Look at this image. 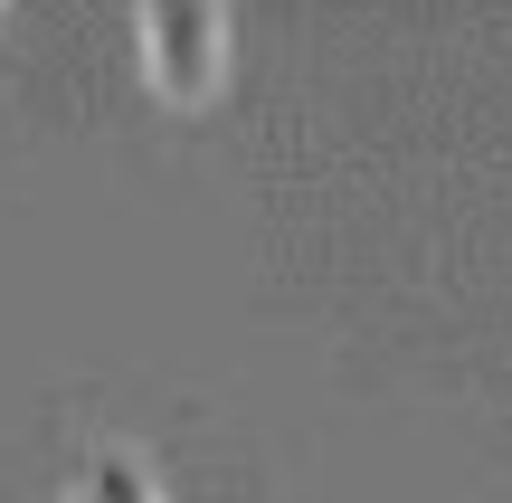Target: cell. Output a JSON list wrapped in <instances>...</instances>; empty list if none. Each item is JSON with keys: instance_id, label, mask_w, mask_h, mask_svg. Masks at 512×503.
Returning a JSON list of instances; mask_svg holds the SVG:
<instances>
[{"instance_id": "obj_1", "label": "cell", "mask_w": 512, "mask_h": 503, "mask_svg": "<svg viewBox=\"0 0 512 503\" xmlns=\"http://www.w3.org/2000/svg\"><path fill=\"white\" fill-rule=\"evenodd\" d=\"M133 48H143V76L171 95V105H209L228 76V19L219 10H181V0H152L133 19Z\"/></svg>"}, {"instance_id": "obj_2", "label": "cell", "mask_w": 512, "mask_h": 503, "mask_svg": "<svg viewBox=\"0 0 512 503\" xmlns=\"http://www.w3.org/2000/svg\"><path fill=\"white\" fill-rule=\"evenodd\" d=\"M67 503H162V485H152V466H143V447H95L86 456V475H76V494Z\"/></svg>"}]
</instances>
